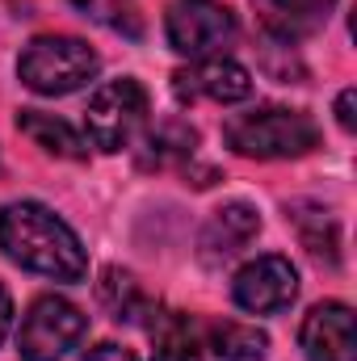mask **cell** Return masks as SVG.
I'll use <instances>...</instances> for the list:
<instances>
[{
  "label": "cell",
  "instance_id": "obj_1",
  "mask_svg": "<svg viewBox=\"0 0 357 361\" xmlns=\"http://www.w3.org/2000/svg\"><path fill=\"white\" fill-rule=\"evenodd\" d=\"M0 248L21 269L51 281H85L89 273L80 235L42 202H8L0 210Z\"/></svg>",
  "mask_w": 357,
  "mask_h": 361
},
{
  "label": "cell",
  "instance_id": "obj_15",
  "mask_svg": "<svg viewBox=\"0 0 357 361\" xmlns=\"http://www.w3.org/2000/svg\"><path fill=\"white\" fill-rule=\"evenodd\" d=\"M97 298H101V307H105L118 324H135V319H143V311H152V302L143 298L139 281H135L131 273H122V269H105L101 273V281H97Z\"/></svg>",
  "mask_w": 357,
  "mask_h": 361
},
{
  "label": "cell",
  "instance_id": "obj_16",
  "mask_svg": "<svg viewBox=\"0 0 357 361\" xmlns=\"http://www.w3.org/2000/svg\"><path fill=\"white\" fill-rule=\"evenodd\" d=\"M85 17L109 25L114 34H126V38H143V17L131 0H72Z\"/></svg>",
  "mask_w": 357,
  "mask_h": 361
},
{
  "label": "cell",
  "instance_id": "obj_10",
  "mask_svg": "<svg viewBox=\"0 0 357 361\" xmlns=\"http://www.w3.org/2000/svg\"><path fill=\"white\" fill-rule=\"evenodd\" d=\"M298 345L307 361H357V336H353V311L345 302H320L307 311Z\"/></svg>",
  "mask_w": 357,
  "mask_h": 361
},
{
  "label": "cell",
  "instance_id": "obj_4",
  "mask_svg": "<svg viewBox=\"0 0 357 361\" xmlns=\"http://www.w3.org/2000/svg\"><path fill=\"white\" fill-rule=\"evenodd\" d=\"M97 68H101L97 51L85 38H72V34H42L17 59L21 85L42 92V97H68V92L85 89L97 76Z\"/></svg>",
  "mask_w": 357,
  "mask_h": 361
},
{
  "label": "cell",
  "instance_id": "obj_2",
  "mask_svg": "<svg viewBox=\"0 0 357 361\" xmlns=\"http://www.w3.org/2000/svg\"><path fill=\"white\" fill-rule=\"evenodd\" d=\"M269 336L236 319H198L185 311H164L152 319L156 361H265Z\"/></svg>",
  "mask_w": 357,
  "mask_h": 361
},
{
  "label": "cell",
  "instance_id": "obj_3",
  "mask_svg": "<svg viewBox=\"0 0 357 361\" xmlns=\"http://www.w3.org/2000/svg\"><path fill=\"white\" fill-rule=\"evenodd\" d=\"M223 139L236 156H248V160H298L320 147V126L303 109L265 105V109L227 118Z\"/></svg>",
  "mask_w": 357,
  "mask_h": 361
},
{
  "label": "cell",
  "instance_id": "obj_19",
  "mask_svg": "<svg viewBox=\"0 0 357 361\" xmlns=\"http://www.w3.org/2000/svg\"><path fill=\"white\" fill-rule=\"evenodd\" d=\"M353 101H357V92H353V89H345L341 97H337V122H341V130H349V135H353V126H357Z\"/></svg>",
  "mask_w": 357,
  "mask_h": 361
},
{
  "label": "cell",
  "instance_id": "obj_9",
  "mask_svg": "<svg viewBox=\"0 0 357 361\" xmlns=\"http://www.w3.org/2000/svg\"><path fill=\"white\" fill-rule=\"evenodd\" d=\"M173 92H177L181 105H193V101L236 105V101L253 97V72L244 63H236V59L206 55L193 68H181L177 76H173Z\"/></svg>",
  "mask_w": 357,
  "mask_h": 361
},
{
  "label": "cell",
  "instance_id": "obj_13",
  "mask_svg": "<svg viewBox=\"0 0 357 361\" xmlns=\"http://www.w3.org/2000/svg\"><path fill=\"white\" fill-rule=\"evenodd\" d=\"M253 4L277 38H303L328 21L337 0H253Z\"/></svg>",
  "mask_w": 357,
  "mask_h": 361
},
{
  "label": "cell",
  "instance_id": "obj_6",
  "mask_svg": "<svg viewBox=\"0 0 357 361\" xmlns=\"http://www.w3.org/2000/svg\"><path fill=\"white\" fill-rule=\"evenodd\" d=\"M147 126V89L131 76L122 80H105L89 97L85 109V130H89L92 147L101 152H122L131 147V139Z\"/></svg>",
  "mask_w": 357,
  "mask_h": 361
},
{
  "label": "cell",
  "instance_id": "obj_20",
  "mask_svg": "<svg viewBox=\"0 0 357 361\" xmlns=\"http://www.w3.org/2000/svg\"><path fill=\"white\" fill-rule=\"evenodd\" d=\"M8 328H13V298H8V290L0 281V341L8 336Z\"/></svg>",
  "mask_w": 357,
  "mask_h": 361
},
{
  "label": "cell",
  "instance_id": "obj_11",
  "mask_svg": "<svg viewBox=\"0 0 357 361\" xmlns=\"http://www.w3.org/2000/svg\"><path fill=\"white\" fill-rule=\"evenodd\" d=\"M257 231H261V214H257L248 202H227V206H219V210L210 214V223L202 227V240H198L202 261H206V265H223V261L240 257V252L257 240Z\"/></svg>",
  "mask_w": 357,
  "mask_h": 361
},
{
  "label": "cell",
  "instance_id": "obj_18",
  "mask_svg": "<svg viewBox=\"0 0 357 361\" xmlns=\"http://www.w3.org/2000/svg\"><path fill=\"white\" fill-rule=\"evenodd\" d=\"M80 361H139L131 349H122V345H97V349H89Z\"/></svg>",
  "mask_w": 357,
  "mask_h": 361
},
{
  "label": "cell",
  "instance_id": "obj_8",
  "mask_svg": "<svg viewBox=\"0 0 357 361\" xmlns=\"http://www.w3.org/2000/svg\"><path fill=\"white\" fill-rule=\"evenodd\" d=\"M231 298L236 307L253 311V315H273V311H286L294 298H298V273L286 257H257L248 261L244 269L236 273L231 281Z\"/></svg>",
  "mask_w": 357,
  "mask_h": 361
},
{
  "label": "cell",
  "instance_id": "obj_5",
  "mask_svg": "<svg viewBox=\"0 0 357 361\" xmlns=\"http://www.w3.org/2000/svg\"><path fill=\"white\" fill-rule=\"evenodd\" d=\"M89 332V315L72 307L59 294H42L30 302L21 328H17V353L21 361H59L72 353Z\"/></svg>",
  "mask_w": 357,
  "mask_h": 361
},
{
  "label": "cell",
  "instance_id": "obj_17",
  "mask_svg": "<svg viewBox=\"0 0 357 361\" xmlns=\"http://www.w3.org/2000/svg\"><path fill=\"white\" fill-rule=\"evenodd\" d=\"M294 223H298V235H303L307 252H311L315 261H328V265H337V223H332L324 210L294 214Z\"/></svg>",
  "mask_w": 357,
  "mask_h": 361
},
{
  "label": "cell",
  "instance_id": "obj_12",
  "mask_svg": "<svg viewBox=\"0 0 357 361\" xmlns=\"http://www.w3.org/2000/svg\"><path fill=\"white\" fill-rule=\"evenodd\" d=\"M17 130L42 147L47 156H59V160H89V143L55 114H42V109H21L17 114Z\"/></svg>",
  "mask_w": 357,
  "mask_h": 361
},
{
  "label": "cell",
  "instance_id": "obj_14",
  "mask_svg": "<svg viewBox=\"0 0 357 361\" xmlns=\"http://www.w3.org/2000/svg\"><path fill=\"white\" fill-rule=\"evenodd\" d=\"M193 152H198V130L189 122H181V118H164V122H156L147 130L139 164L143 169H173V164L193 160Z\"/></svg>",
  "mask_w": 357,
  "mask_h": 361
},
{
  "label": "cell",
  "instance_id": "obj_7",
  "mask_svg": "<svg viewBox=\"0 0 357 361\" xmlns=\"http://www.w3.org/2000/svg\"><path fill=\"white\" fill-rule=\"evenodd\" d=\"M169 47L189 59H206L236 34V13L219 0H173L164 17Z\"/></svg>",
  "mask_w": 357,
  "mask_h": 361
}]
</instances>
